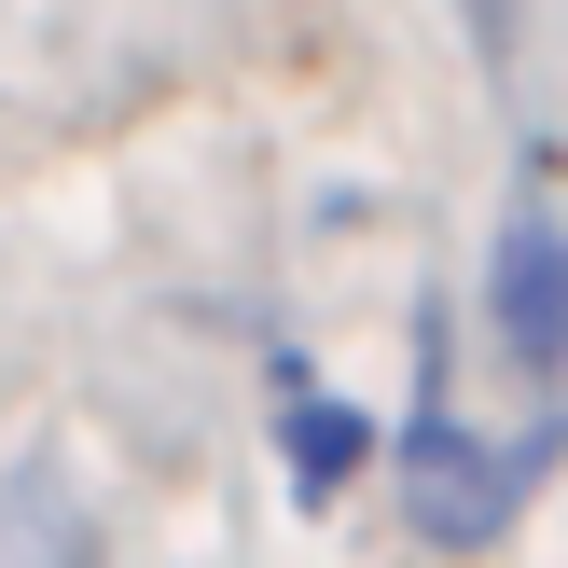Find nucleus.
Listing matches in <instances>:
<instances>
[{
    "mask_svg": "<svg viewBox=\"0 0 568 568\" xmlns=\"http://www.w3.org/2000/svg\"><path fill=\"white\" fill-rule=\"evenodd\" d=\"M555 430L541 444H486L458 403H444V375H416V430H403V514L430 555H486L499 527L527 514V486H541Z\"/></svg>",
    "mask_w": 568,
    "mask_h": 568,
    "instance_id": "obj_1",
    "label": "nucleus"
},
{
    "mask_svg": "<svg viewBox=\"0 0 568 568\" xmlns=\"http://www.w3.org/2000/svg\"><path fill=\"white\" fill-rule=\"evenodd\" d=\"M486 320L514 347V375H568V222L555 209H514L499 222V277H486Z\"/></svg>",
    "mask_w": 568,
    "mask_h": 568,
    "instance_id": "obj_2",
    "label": "nucleus"
},
{
    "mask_svg": "<svg viewBox=\"0 0 568 568\" xmlns=\"http://www.w3.org/2000/svg\"><path fill=\"white\" fill-rule=\"evenodd\" d=\"M471 42H486V55L514 42V0H471Z\"/></svg>",
    "mask_w": 568,
    "mask_h": 568,
    "instance_id": "obj_4",
    "label": "nucleus"
},
{
    "mask_svg": "<svg viewBox=\"0 0 568 568\" xmlns=\"http://www.w3.org/2000/svg\"><path fill=\"white\" fill-rule=\"evenodd\" d=\"M361 458H375V416L292 375V403H277V471H292V499H305V514H320V499H347Z\"/></svg>",
    "mask_w": 568,
    "mask_h": 568,
    "instance_id": "obj_3",
    "label": "nucleus"
}]
</instances>
